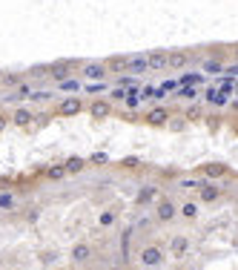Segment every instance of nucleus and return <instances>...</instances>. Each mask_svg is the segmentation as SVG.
Masks as SVG:
<instances>
[{
	"label": "nucleus",
	"instance_id": "obj_1",
	"mask_svg": "<svg viewBox=\"0 0 238 270\" xmlns=\"http://www.w3.org/2000/svg\"><path fill=\"white\" fill-rule=\"evenodd\" d=\"M138 259H141L144 267H161V264L167 261V253L161 250V247H155V244H150V247H144V250H141Z\"/></svg>",
	"mask_w": 238,
	"mask_h": 270
},
{
	"label": "nucleus",
	"instance_id": "obj_2",
	"mask_svg": "<svg viewBox=\"0 0 238 270\" xmlns=\"http://www.w3.org/2000/svg\"><path fill=\"white\" fill-rule=\"evenodd\" d=\"M75 66H80V63L78 61H55V63H49V78L52 81H66Z\"/></svg>",
	"mask_w": 238,
	"mask_h": 270
},
{
	"label": "nucleus",
	"instance_id": "obj_3",
	"mask_svg": "<svg viewBox=\"0 0 238 270\" xmlns=\"http://www.w3.org/2000/svg\"><path fill=\"white\" fill-rule=\"evenodd\" d=\"M112 112H115V109H112V101L95 98L92 104H89V118H92V121H106Z\"/></svg>",
	"mask_w": 238,
	"mask_h": 270
},
{
	"label": "nucleus",
	"instance_id": "obj_4",
	"mask_svg": "<svg viewBox=\"0 0 238 270\" xmlns=\"http://www.w3.org/2000/svg\"><path fill=\"white\" fill-rule=\"evenodd\" d=\"M155 216H158L161 224H167V221H172V218L178 216V210H175V204H172L169 198H161L158 207H155Z\"/></svg>",
	"mask_w": 238,
	"mask_h": 270
},
{
	"label": "nucleus",
	"instance_id": "obj_5",
	"mask_svg": "<svg viewBox=\"0 0 238 270\" xmlns=\"http://www.w3.org/2000/svg\"><path fill=\"white\" fill-rule=\"evenodd\" d=\"M218 198H221V190L215 187V184H210V181H201V184H198V201L212 204V201H218Z\"/></svg>",
	"mask_w": 238,
	"mask_h": 270
},
{
	"label": "nucleus",
	"instance_id": "obj_6",
	"mask_svg": "<svg viewBox=\"0 0 238 270\" xmlns=\"http://www.w3.org/2000/svg\"><path fill=\"white\" fill-rule=\"evenodd\" d=\"M106 75H109L106 63H83V78L86 81H106Z\"/></svg>",
	"mask_w": 238,
	"mask_h": 270
},
{
	"label": "nucleus",
	"instance_id": "obj_7",
	"mask_svg": "<svg viewBox=\"0 0 238 270\" xmlns=\"http://www.w3.org/2000/svg\"><path fill=\"white\" fill-rule=\"evenodd\" d=\"M69 259L75 261V264H86V261L92 259V244L78 242V244H75V247L69 250Z\"/></svg>",
	"mask_w": 238,
	"mask_h": 270
},
{
	"label": "nucleus",
	"instance_id": "obj_8",
	"mask_svg": "<svg viewBox=\"0 0 238 270\" xmlns=\"http://www.w3.org/2000/svg\"><path fill=\"white\" fill-rule=\"evenodd\" d=\"M78 112H83V101L80 98H63L58 104V115H78Z\"/></svg>",
	"mask_w": 238,
	"mask_h": 270
},
{
	"label": "nucleus",
	"instance_id": "obj_9",
	"mask_svg": "<svg viewBox=\"0 0 238 270\" xmlns=\"http://www.w3.org/2000/svg\"><path fill=\"white\" fill-rule=\"evenodd\" d=\"M201 172L207 178H224V175H229V167L227 164H218V161H210L201 167Z\"/></svg>",
	"mask_w": 238,
	"mask_h": 270
},
{
	"label": "nucleus",
	"instance_id": "obj_10",
	"mask_svg": "<svg viewBox=\"0 0 238 270\" xmlns=\"http://www.w3.org/2000/svg\"><path fill=\"white\" fill-rule=\"evenodd\" d=\"M32 121H35V112H32L29 107H18L15 112H12V124L15 126H29Z\"/></svg>",
	"mask_w": 238,
	"mask_h": 270
},
{
	"label": "nucleus",
	"instance_id": "obj_11",
	"mask_svg": "<svg viewBox=\"0 0 238 270\" xmlns=\"http://www.w3.org/2000/svg\"><path fill=\"white\" fill-rule=\"evenodd\" d=\"M167 121H169V109H164V107H155L147 112V124H152V126H167Z\"/></svg>",
	"mask_w": 238,
	"mask_h": 270
},
{
	"label": "nucleus",
	"instance_id": "obj_12",
	"mask_svg": "<svg viewBox=\"0 0 238 270\" xmlns=\"http://www.w3.org/2000/svg\"><path fill=\"white\" fill-rule=\"evenodd\" d=\"M18 207V196H15V190H0V210L3 213H9V210Z\"/></svg>",
	"mask_w": 238,
	"mask_h": 270
},
{
	"label": "nucleus",
	"instance_id": "obj_13",
	"mask_svg": "<svg viewBox=\"0 0 238 270\" xmlns=\"http://www.w3.org/2000/svg\"><path fill=\"white\" fill-rule=\"evenodd\" d=\"M63 167H66V175H78V172L86 170V161H83V158H78V155H72V158H66V161H63Z\"/></svg>",
	"mask_w": 238,
	"mask_h": 270
},
{
	"label": "nucleus",
	"instance_id": "obj_14",
	"mask_svg": "<svg viewBox=\"0 0 238 270\" xmlns=\"http://www.w3.org/2000/svg\"><path fill=\"white\" fill-rule=\"evenodd\" d=\"M186 63H189V55L186 52H169V58H167L169 69H184Z\"/></svg>",
	"mask_w": 238,
	"mask_h": 270
},
{
	"label": "nucleus",
	"instance_id": "obj_15",
	"mask_svg": "<svg viewBox=\"0 0 238 270\" xmlns=\"http://www.w3.org/2000/svg\"><path fill=\"white\" fill-rule=\"evenodd\" d=\"M155 196H158V187H152V184H150V187H144L141 193L135 196V204H138V207H147Z\"/></svg>",
	"mask_w": 238,
	"mask_h": 270
},
{
	"label": "nucleus",
	"instance_id": "obj_16",
	"mask_svg": "<svg viewBox=\"0 0 238 270\" xmlns=\"http://www.w3.org/2000/svg\"><path fill=\"white\" fill-rule=\"evenodd\" d=\"M126 66H129V58H124V55H112V58L106 61V69H109V72H124Z\"/></svg>",
	"mask_w": 238,
	"mask_h": 270
},
{
	"label": "nucleus",
	"instance_id": "obj_17",
	"mask_svg": "<svg viewBox=\"0 0 238 270\" xmlns=\"http://www.w3.org/2000/svg\"><path fill=\"white\" fill-rule=\"evenodd\" d=\"M43 175H46V181H63L66 178V167L63 164H52V167L43 170Z\"/></svg>",
	"mask_w": 238,
	"mask_h": 270
},
{
	"label": "nucleus",
	"instance_id": "obj_18",
	"mask_svg": "<svg viewBox=\"0 0 238 270\" xmlns=\"http://www.w3.org/2000/svg\"><path fill=\"white\" fill-rule=\"evenodd\" d=\"M167 52H150L147 61H150V69H167Z\"/></svg>",
	"mask_w": 238,
	"mask_h": 270
},
{
	"label": "nucleus",
	"instance_id": "obj_19",
	"mask_svg": "<svg viewBox=\"0 0 238 270\" xmlns=\"http://www.w3.org/2000/svg\"><path fill=\"white\" fill-rule=\"evenodd\" d=\"M126 69H132L135 75H144L147 69H150V61H147V55H141V58H129V66Z\"/></svg>",
	"mask_w": 238,
	"mask_h": 270
},
{
	"label": "nucleus",
	"instance_id": "obj_20",
	"mask_svg": "<svg viewBox=\"0 0 238 270\" xmlns=\"http://www.w3.org/2000/svg\"><path fill=\"white\" fill-rule=\"evenodd\" d=\"M20 83H23V75L18 72H3V78H0V86H6V89H15Z\"/></svg>",
	"mask_w": 238,
	"mask_h": 270
},
{
	"label": "nucleus",
	"instance_id": "obj_21",
	"mask_svg": "<svg viewBox=\"0 0 238 270\" xmlns=\"http://www.w3.org/2000/svg\"><path fill=\"white\" fill-rule=\"evenodd\" d=\"M124 104H126L129 109H138V104H141V92H138V86H129V89H126Z\"/></svg>",
	"mask_w": 238,
	"mask_h": 270
},
{
	"label": "nucleus",
	"instance_id": "obj_22",
	"mask_svg": "<svg viewBox=\"0 0 238 270\" xmlns=\"http://www.w3.org/2000/svg\"><path fill=\"white\" fill-rule=\"evenodd\" d=\"M58 86H61V92H69V95H75V92H80V81L78 78H66V81H58Z\"/></svg>",
	"mask_w": 238,
	"mask_h": 270
},
{
	"label": "nucleus",
	"instance_id": "obj_23",
	"mask_svg": "<svg viewBox=\"0 0 238 270\" xmlns=\"http://www.w3.org/2000/svg\"><path fill=\"white\" fill-rule=\"evenodd\" d=\"M186 250H189V239H186V236H175V239H172V253H175V256H184Z\"/></svg>",
	"mask_w": 238,
	"mask_h": 270
},
{
	"label": "nucleus",
	"instance_id": "obj_24",
	"mask_svg": "<svg viewBox=\"0 0 238 270\" xmlns=\"http://www.w3.org/2000/svg\"><path fill=\"white\" fill-rule=\"evenodd\" d=\"M29 95H32V86H29V83H20V86L12 89V95L6 101H23V98H29Z\"/></svg>",
	"mask_w": 238,
	"mask_h": 270
},
{
	"label": "nucleus",
	"instance_id": "obj_25",
	"mask_svg": "<svg viewBox=\"0 0 238 270\" xmlns=\"http://www.w3.org/2000/svg\"><path fill=\"white\" fill-rule=\"evenodd\" d=\"M201 118H204V107H201V104H193V107H186L184 121H201Z\"/></svg>",
	"mask_w": 238,
	"mask_h": 270
},
{
	"label": "nucleus",
	"instance_id": "obj_26",
	"mask_svg": "<svg viewBox=\"0 0 238 270\" xmlns=\"http://www.w3.org/2000/svg\"><path fill=\"white\" fill-rule=\"evenodd\" d=\"M26 75L29 78H46V75H49V63H35V66H29Z\"/></svg>",
	"mask_w": 238,
	"mask_h": 270
},
{
	"label": "nucleus",
	"instance_id": "obj_27",
	"mask_svg": "<svg viewBox=\"0 0 238 270\" xmlns=\"http://www.w3.org/2000/svg\"><path fill=\"white\" fill-rule=\"evenodd\" d=\"M115 218H118V213H115V210H104V213H101V218H98V224H101V227H112Z\"/></svg>",
	"mask_w": 238,
	"mask_h": 270
},
{
	"label": "nucleus",
	"instance_id": "obj_28",
	"mask_svg": "<svg viewBox=\"0 0 238 270\" xmlns=\"http://www.w3.org/2000/svg\"><path fill=\"white\" fill-rule=\"evenodd\" d=\"M29 101H35V104H46V101H52V92L49 89H32V95H29Z\"/></svg>",
	"mask_w": 238,
	"mask_h": 270
},
{
	"label": "nucleus",
	"instance_id": "obj_29",
	"mask_svg": "<svg viewBox=\"0 0 238 270\" xmlns=\"http://www.w3.org/2000/svg\"><path fill=\"white\" fill-rule=\"evenodd\" d=\"M224 69V63L218 61V58H210V61H204V72L212 75V72H221Z\"/></svg>",
	"mask_w": 238,
	"mask_h": 270
},
{
	"label": "nucleus",
	"instance_id": "obj_30",
	"mask_svg": "<svg viewBox=\"0 0 238 270\" xmlns=\"http://www.w3.org/2000/svg\"><path fill=\"white\" fill-rule=\"evenodd\" d=\"M181 216H184V218H195V216H198V204H195V201H186L184 207H181Z\"/></svg>",
	"mask_w": 238,
	"mask_h": 270
},
{
	"label": "nucleus",
	"instance_id": "obj_31",
	"mask_svg": "<svg viewBox=\"0 0 238 270\" xmlns=\"http://www.w3.org/2000/svg\"><path fill=\"white\" fill-rule=\"evenodd\" d=\"M207 101H210V104H215V107H221V104H227V95H224V92H218V89H212L210 95H207Z\"/></svg>",
	"mask_w": 238,
	"mask_h": 270
},
{
	"label": "nucleus",
	"instance_id": "obj_32",
	"mask_svg": "<svg viewBox=\"0 0 238 270\" xmlns=\"http://www.w3.org/2000/svg\"><path fill=\"white\" fill-rule=\"evenodd\" d=\"M89 164H92V167H104V164H109V155H106V153H92Z\"/></svg>",
	"mask_w": 238,
	"mask_h": 270
},
{
	"label": "nucleus",
	"instance_id": "obj_33",
	"mask_svg": "<svg viewBox=\"0 0 238 270\" xmlns=\"http://www.w3.org/2000/svg\"><path fill=\"white\" fill-rule=\"evenodd\" d=\"M40 264H46V267H52V264H58V253H43V256H40Z\"/></svg>",
	"mask_w": 238,
	"mask_h": 270
},
{
	"label": "nucleus",
	"instance_id": "obj_34",
	"mask_svg": "<svg viewBox=\"0 0 238 270\" xmlns=\"http://www.w3.org/2000/svg\"><path fill=\"white\" fill-rule=\"evenodd\" d=\"M124 98H126V86H118V89H112V101H115V104H121Z\"/></svg>",
	"mask_w": 238,
	"mask_h": 270
},
{
	"label": "nucleus",
	"instance_id": "obj_35",
	"mask_svg": "<svg viewBox=\"0 0 238 270\" xmlns=\"http://www.w3.org/2000/svg\"><path fill=\"white\" fill-rule=\"evenodd\" d=\"M198 184H201V181H195V178H184V181H181V187H184V190H198Z\"/></svg>",
	"mask_w": 238,
	"mask_h": 270
},
{
	"label": "nucleus",
	"instance_id": "obj_36",
	"mask_svg": "<svg viewBox=\"0 0 238 270\" xmlns=\"http://www.w3.org/2000/svg\"><path fill=\"white\" fill-rule=\"evenodd\" d=\"M178 95H181V98H195V89H193V86H186V89L181 86V92H178Z\"/></svg>",
	"mask_w": 238,
	"mask_h": 270
},
{
	"label": "nucleus",
	"instance_id": "obj_37",
	"mask_svg": "<svg viewBox=\"0 0 238 270\" xmlns=\"http://www.w3.org/2000/svg\"><path fill=\"white\" fill-rule=\"evenodd\" d=\"M37 216H40V210H29V213H26V221H29V224H35Z\"/></svg>",
	"mask_w": 238,
	"mask_h": 270
},
{
	"label": "nucleus",
	"instance_id": "obj_38",
	"mask_svg": "<svg viewBox=\"0 0 238 270\" xmlns=\"http://www.w3.org/2000/svg\"><path fill=\"white\" fill-rule=\"evenodd\" d=\"M12 124V118H6V115H3V112H0V132H3V129H6V126H9Z\"/></svg>",
	"mask_w": 238,
	"mask_h": 270
},
{
	"label": "nucleus",
	"instance_id": "obj_39",
	"mask_svg": "<svg viewBox=\"0 0 238 270\" xmlns=\"http://www.w3.org/2000/svg\"><path fill=\"white\" fill-rule=\"evenodd\" d=\"M227 75H238V63H232V66H229V69H227Z\"/></svg>",
	"mask_w": 238,
	"mask_h": 270
},
{
	"label": "nucleus",
	"instance_id": "obj_40",
	"mask_svg": "<svg viewBox=\"0 0 238 270\" xmlns=\"http://www.w3.org/2000/svg\"><path fill=\"white\" fill-rule=\"evenodd\" d=\"M232 55H235V61H238V43H235V46H232Z\"/></svg>",
	"mask_w": 238,
	"mask_h": 270
},
{
	"label": "nucleus",
	"instance_id": "obj_41",
	"mask_svg": "<svg viewBox=\"0 0 238 270\" xmlns=\"http://www.w3.org/2000/svg\"><path fill=\"white\" fill-rule=\"evenodd\" d=\"M0 78H3V72H0Z\"/></svg>",
	"mask_w": 238,
	"mask_h": 270
},
{
	"label": "nucleus",
	"instance_id": "obj_42",
	"mask_svg": "<svg viewBox=\"0 0 238 270\" xmlns=\"http://www.w3.org/2000/svg\"><path fill=\"white\" fill-rule=\"evenodd\" d=\"M235 204H238V198H235Z\"/></svg>",
	"mask_w": 238,
	"mask_h": 270
}]
</instances>
